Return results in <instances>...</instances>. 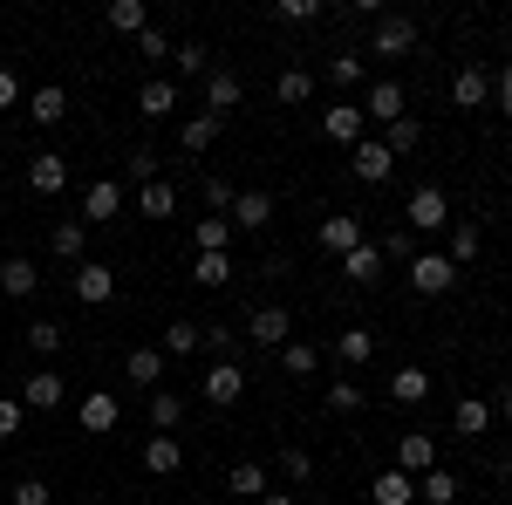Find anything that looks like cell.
Listing matches in <instances>:
<instances>
[{
	"instance_id": "cell-9",
	"label": "cell",
	"mask_w": 512,
	"mask_h": 505,
	"mask_svg": "<svg viewBox=\"0 0 512 505\" xmlns=\"http://www.w3.org/2000/svg\"><path fill=\"white\" fill-rule=\"evenodd\" d=\"M28 185H35L41 198L69 192V157H55V151H41V157H28Z\"/></svg>"
},
{
	"instance_id": "cell-4",
	"label": "cell",
	"mask_w": 512,
	"mask_h": 505,
	"mask_svg": "<svg viewBox=\"0 0 512 505\" xmlns=\"http://www.w3.org/2000/svg\"><path fill=\"white\" fill-rule=\"evenodd\" d=\"M410 287H417V294H451V287H458V267H451L444 253H417V260H410Z\"/></svg>"
},
{
	"instance_id": "cell-38",
	"label": "cell",
	"mask_w": 512,
	"mask_h": 505,
	"mask_svg": "<svg viewBox=\"0 0 512 505\" xmlns=\"http://www.w3.org/2000/svg\"><path fill=\"white\" fill-rule=\"evenodd\" d=\"M335 355H342V362H369V355H376V335H369V328H342V335H335Z\"/></svg>"
},
{
	"instance_id": "cell-46",
	"label": "cell",
	"mask_w": 512,
	"mask_h": 505,
	"mask_svg": "<svg viewBox=\"0 0 512 505\" xmlns=\"http://www.w3.org/2000/svg\"><path fill=\"white\" fill-rule=\"evenodd\" d=\"M123 171H130L137 185H151V178H158V151H144V144H137V151L123 157Z\"/></svg>"
},
{
	"instance_id": "cell-34",
	"label": "cell",
	"mask_w": 512,
	"mask_h": 505,
	"mask_svg": "<svg viewBox=\"0 0 512 505\" xmlns=\"http://www.w3.org/2000/svg\"><path fill=\"white\" fill-rule=\"evenodd\" d=\"M192 280H198V287H226V280H233V253H198Z\"/></svg>"
},
{
	"instance_id": "cell-36",
	"label": "cell",
	"mask_w": 512,
	"mask_h": 505,
	"mask_svg": "<svg viewBox=\"0 0 512 505\" xmlns=\"http://www.w3.org/2000/svg\"><path fill=\"white\" fill-rule=\"evenodd\" d=\"M383 144H390V157H410L417 151V144H424V123L410 117V110H403V117L390 123V137H383Z\"/></svg>"
},
{
	"instance_id": "cell-31",
	"label": "cell",
	"mask_w": 512,
	"mask_h": 505,
	"mask_svg": "<svg viewBox=\"0 0 512 505\" xmlns=\"http://www.w3.org/2000/svg\"><path fill=\"white\" fill-rule=\"evenodd\" d=\"M48 246H55V260H82V246H89V226H82V219H62V226L48 233Z\"/></svg>"
},
{
	"instance_id": "cell-52",
	"label": "cell",
	"mask_w": 512,
	"mask_h": 505,
	"mask_svg": "<svg viewBox=\"0 0 512 505\" xmlns=\"http://www.w3.org/2000/svg\"><path fill=\"white\" fill-rule=\"evenodd\" d=\"M21 417H28V410H21V396H0V437H14Z\"/></svg>"
},
{
	"instance_id": "cell-43",
	"label": "cell",
	"mask_w": 512,
	"mask_h": 505,
	"mask_svg": "<svg viewBox=\"0 0 512 505\" xmlns=\"http://www.w3.org/2000/svg\"><path fill=\"white\" fill-rule=\"evenodd\" d=\"M28 349L35 355H62V321H28Z\"/></svg>"
},
{
	"instance_id": "cell-27",
	"label": "cell",
	"mask_w": 512,
	"mask_h": 505,
	"mask_svg": "<svg viewBox=\"0 0 512 505\" xmlns=\"http://www.w3.org/2000/svg\"><path fill=\"white\" fill-rule=\"evenodd\" d=\"M137 110H144V117H171V110H178V82H144V89H137Z\"/></svg>"
},
{
	"instance_id": "cell-51",
	"label": "cell",
	"mask_w": 512,
	"mask_h": 505,
	"mask_svg": "<svg viewBox=\"0 0 512 505\" xmlns=\"http://www.w3.org/2000/svg\"><path fill=\"white\" fill-rule=\"evenodd\" d=\"M274 14H280V21H315L321 0H274Z\"/></svg>"
},
{
	"instance_id": "cell-18",
	"label": "cell",
	"mask_w": 512,
	"mask_h": 505,
	"mask_svg": "<svg viewBox=\"0 0 512 505\" xmlns=\"http://www.w3.org/2000/svg\"><path fill=\"white\" fill-rule=\"evenodd\" d=\"M62 403V376L55 369H35L28 383H21V410H55Z\"/></svg>"
},
{
	"instance_id": "cell-1",
	"label": "cell",
	"mask_w": 512,
	"mask_h": 505,
	"mask_svg": "<svg viewBox=\"0 0 512 505\" xmlns=\"http://www.w3.org/2000/svg\"><path fill=\"white\" fill-rule=\"evenodd\" d=\"M239 335H246L253 349H267V355H274V349H287V342H294V314H287V308H253Z\"/></svg>"
},
{
	"instance_id": "cell-25",
	"label": "cell",
	"mask_w": 512,
	"mask_h": 505,
	"mask_svg": "<svg viewBox=\"0 0 512 505\" xmlns=\"http://www.w3.org/2000/svg\"><path fill=\"white\" fill-rule=\"evenodd\" d=\"M123 376H130V383H144V389H158L164 383V349H130Z\"/></svg>"
},
{
	"instance_id": "cell-55",
	"label": "cell",
	"mask_w": 512,
	"mask_h": 505,
	"mask_svg": "<svg viewBox=\"0 0 512 505\" xmlns=\"http://www.w3.org/2000/svg\"><path fill=\"white\" fill-rule=\"evenodd\" d=\"M137 55H151V62H164L171 48H164V35H158V28H144V35H137Z\"/></svg>"
},
{
	"instance_id": "cell-7",
	"label": "cell",
	"mask_w": 512,
	"mask_h": 505,
	"mask_svg": "<svg viewBox=\"0 0 512 505\" xmlns=\"http://www.w3.org/2000/svg\"><path fill=\"white\" fill-rule=\"evenodd\" d=\"M410 48H417V21H410V14H383L369 55H410Z\"/></svg>"
},
{
	"instance_id": "cell-59",
	"label": "cell",
	"mask_w": 512,
	"mask_h": 505,
	"mask_svg": "<svg viewBox=\"0 0 512 505\" xmlns=\"http://www.w3.org/2000/svg\"><path fill=\"white\" fill-rule=\"evenodd\" d=\"M499 410H506V424H512V389H506V396H499Z\"/></svg>"
},
{
	"instance_id": "cell-17",
	"label": "cell",
	"mask_w": 512,
	"mask_h": 505,
	"mask_svg": "<svg viewBox=\"0 0 512 505\" xmlns=\"http://www.w3.org/2000/svg\"><path fill=\"white\" fill-rule=\"evenodd\" d=\"M369 499H376V505H410V499H417V478H410V471H376V485H369Z\"/></svg>"
},
{
	"instance_id": "cell-35",
	"label": "cell",
	"mask_w": 512,
	"mask_h": 505,
	"mask_svg": "<svg viewBox=\"0 0 512 505\" xmlns=\"http://www.w3.org/2000/svg\"><path fill=\"white\" fill-rule=\"evenodd\" d=\"M151 424L171 437V430L185 424V396H171V389H151Z\"/></svg>"
},
{
	"instance_id": "cell-44",
	"label": "cell",
	"mask_w": 512,
	"mask_h": 505,
	"mask_svg": "<svg viewBox=\"0 0 512 505\" xmlns=\"http://www.w3.org/2000/svg\"><path fill=\"white\" fill-rule=\"evenodd\" d=\"M478 260V226H451V267Z\"/></svg>"
},
{
	"instance_id": "cell-26",
	"label": "cell",
	"mask_w": 512,
	"mask_h": 505,
	"mask_svg": "<svg viewBox=\"0 0 512 505\" xmlns=\"http://www.w3.org/2000/svg\"><path fill=\"white\" fill-rule=\"evenodd\" d=\"M451 430H458V437H485V430H492V403H478V396H465V403L451 410Z\"/></svg>"
},
{
	"instance_id": "cell-32",
	"label": "cell",
	"mask_w": 512,
	"mask_h": 505,
	"mask_svg": "<svg viewBox=\"0 0 512 505\" xmlns=\"http://www.w3.org/2000/svg\"><path fill=\"white\" fill-rule=\"evenodd\" d=\"M35 287H41L35 260H7V267H0V294H14V301H21V294H35Z\"/></svg>"
},
{
	"instance_id": "cell-47",
	"label": "cell",
	"mask_w": 512,
	"mask_h": 505,
	"mask_svg": "<svg viewBox=\"0 0 512 505\" xmlns=\"http://www.w3.org/2000/svg\"><path fill=\"white\" fill-rule=\"evenodd\" d=\"M233 185H226V178H205V205H212V219H226V212H233Z\"/></svg>"
},
{
	"instance_id": "cell-6",
	"label": "cell",
	"mask_w": 512,
	"mask_h": 505,
	"mask_svg": "<svg viewBox=\"0 0 512 505\" xmlns=\"http://www.w3.org/2000/svg\"><path fill=\"white\" fill-rule=\"evenodd\" d=\"M349 171L362 178V185H390V171H396L390 144H369V137H362V144L349 151Z\"/></svg>"
},
{
	"instance_id": "cell-11",
	"label": "cell",
	"mask_w": 512,
	"mask_h": 505,
	"mask_svg": "<svg viewBox=\"0 0 512 505\" xmlns=\"http://www.w3.org/2000/svg\"><path fill=\"white\" fill-rule=\"evenodd\" d=\"M239 96H246V82H239L233 69H212V76H205V110H212V117L239 110Z\"/></svg>"
},
{
	"instance_id": "cell-57",
	"label": "cell",
	"mask_w": 512,
	"mask_h": 505,
	"mask_svg": "<svg viewBox=\"0 0 512 505\" xmlns=\"http://www.w3.org/2000/svg\"><path fill=\"white\" fill-rule=\"evenodd\" d=\"M492 89H499V117H512V69L499 82H492Z\"/></svg>"
},
{
	"instance_id": "cell-10",
	"label": "cell",
	"mask_w": 512,
	"mask_h": 505,
	"mask_svg": "<svg viewBox=\"0 0 512 505\" xmlns=\"http://www.w3.org/2000/svg\"><path fill=\"white\" fill-rule=\"evenodd\" d=\"M226 219H233V233H260V226H274V198L267 192H239Z\"/></svg>"
},
{
	"instance_id": "cell-14",
	"label": "cell",
	"mask_w": 512,
	"mask_h": 505,
	"mask_svg": "<svg viewBox=\"0 0 512 505\" xmlns=\"http://www.w3.org/2000/svg\"><path fill=\"white\" fill-rule=\"evenodd\" d=\"M451 103H458V110H485V103H492V76H485V69H458V76H451Z\"/></svg>"
},
{
	"instance_id": "cell-19",
	"label": "cell",
	"mask_w": 512,
	"mask_h": 505,
	"mask_svg": "<svg viewBox=\"0 0 512 505\" xmlns=\"http://www.w3.org/2000/svg\"><path fill=\"white\" fill-rule=\"evenodd\" d=\"M362 123H369L362 103H335V110H328V144H349L355 151V144H362Z\"/></svg>"
},
{
	"instance_id": "cell-42",
	"label": "cell",
	"mask_w": 512,
	"mask_h": 505,
	"mask_svg": "<svg viewBox=\"0 0 512 505\" xmlns=\"http://www.w3.org/2000/svg\"><path fill=\"white\" fill-rule=\"evenodd\" d=\"M315 342H287V349H280V369H287V376H315Z\"/></svg>"
},
{
	"instance_id": "cell-21",
	"label": "cell",
	"mask_w": 512,
	"mask_h": 505,
	"mask_svg": "<svg viewBox=\"0 0 512 505\" xmlns=\"http://www.w3.org/2000/svg\"><path fill=\"white\" fill-rule=\"evenodd\" d=\"M28 117H35L41 130H55V123L69 117V96H62V82H48V89H35V96H28Z\"/></svg>"
},
{
	"instance_id": "cell-50",
	"label": "cell",
	"mask_w": 512,
	"mask_h": 505,
	"mask_svg": "<svg viewBox=\"0 0 512 505\" xmlns=\"http://www.w3.org/2000/svg\"><path fill=\"white\" fill-rule=\"evenodd\" d=\"M328 76L342 82V89H355V82H362V55H335V62H328Z\"/></svg>"
},
{
	"instance_id": "cell-45",
	"label": "cell",
	"mask_w": 512,
	"mask_h": 505,
	"mask_svg": "<svg viewBox=\"0 0 512 505\" xmlns=\"http://www.w3.org/2000/svg\"><path fill=\"white\" fill-rule=\"evenodd\" d=\"M362 403H369V396H362L355 383H328V410H342V417H355Z\"/></svg>"
},
{
	"instance_id": "cell-33",
	"label": "cell",
	"mask_w": 512,
	"mask_h": 505,
	"mask_svg": "<svg viewBox=\"0 0 512 505\" xmlns=\"http://www.w3.org/2000/svg\"><path fill=\"white\" fill-rule=\"evenodd\" d=\"M192 246H198V253H226V246H233V219H198Z\"/></svg>"
},
{
	"instance_id": "cell-39",
	"label": "cell",
	"mask_w": 512,
	"mask_h": 505,
	"mask_svg": "<svg viewBox=\"0 0 512 505\" xmlns=\"http://www.w3.org/2000/svg\"><path fill=\"white\" fill-rule=\"evenodd\" d=\"M110 28L117 35H144L151 21H144V0H110Z\"/></svg>"
},
{
	"instance_id": "cell-23",
	"label": "cell",
	"mask_w": 512,
	"mask_h": 505,
	"mask_svg": "<svg viewBox=\"0 0 512 505\" xmlns=\"http://www.w3.org/2000/svg\"><path fill=\"white\" fill-rule=\"evenodd\" d=\"M390 396H396V403H424V396H431V369L403 362V369L390 376Z\"/></svg>"
},
{
	"instance_id": "cell-40",
	"label": "cell",
	"mask_w": 512,
	"mask_h": 505,
	"mask_svg": "<svg viewBox=\"0 0 512 505\" xmlns=\"http://www.w3.org/2000/svg\"><path fill=\"white\" fill-rule=\"evenodd\" d=\"M171 62H178V76H212V48H205V41H185V48H171Z\"/></svg>"
},
{
	"instance_id": "cell-3",
	"label": "cell",
	"mask_w": 512,
	"mask_h": 505,
	"mask_svg": "<svg viewBox=\"0 0 512 505\" xmlns=\"http://www.w3.org/2000/svg\"><path fill=\"white\" fill-rule=\"evenodd\" d=\"M198 396H205V403H219V410H233L239 396H246V369H239V362H212V369H205V383H198Z\"/></svg>"
},
{
	"instance_id": "cell-24",
	"label": "cell",
	"mask_w": 512,
	"mask_h": 505,
	"mask_svg": "<svg viewBox=\"0 0 512 505\" xmlns=\"http://www.w3.org/2000/svg\"><path fill=\"white\" fill-rule=\"evenodd\" d=\"M226 492H233V499H267V471L253 465V458H239V465L226 471Z\"/></svg>"
},
{
	"instance_id": "cell-12",
	"label": "cell",
	"mask_w": 512,
	"mask_h": 505,
	"mask_svg": "<svg viewBox=\"0 0 512 505\" xmlns=\"http://www.w3.org/2000/svg\"><path fill=\"white\" fill-rule=\"evenodd\" d=\"M362 117H376V123H396L403 117V82H369V96H362Z\"/></svg>"
},
{
	"instance_id": "cell-28",
	"label": "cell",
	"mask_w": 512,
	"mask_h": 505,
	"mask_svg": "<svg viewBox=\"0 0 512 505\" xmlns=\"http://www.w3.org/2000/svg\"><path fill=\"white\" fill-rule=\"evenodd\" d=\"M205 349V321H171L164 328V355H198Z\"/></svg>"
},
{
	"instance_id": "cell-48",
	"label": "cell",
	"mask_w": 512,
	"mask_h": 505,
	"mask_svg": "<svg viewBox=\"0 0 512 505\" xmlns=\"http://www.w3.org/2000/svg\"><path fill=\"white\" fill-rule=\"evenodd\" d=\"M205 349L219 355V362H233V349H239V328H205Z\"/></svg>"
},
{
	"instance_id": "cell-53",
	"label": "cell",
	"mask_w": 512,
	"mask_h": 505,
	"mask_svg": "<svg viewBox=\"0 0 512 505\" xmlns=\"http://www.w3.org/2000/svg\"><path fill=\"white\" fill-rule=\"evenodd\" d=\"M14 505H48V485H41V478H21V485H14Z\"/></svg>"
},
{
	"instance_id": "cell-60",
	"label": "cell",
	"mask_w": 512,
	"mask_h": 505,
	"mask_svg": "<svg viewBox=\"0 0 512 505\" xmlns=\"http://www.w3.org/2000/svg\"><path fill=\"white\" fill-rule=\"evenodd\" d=\"M82 505H103V499H82Z\"/></svg>"
},
{
	"instance_id": "cell-22",
	"label": "cell",
	"mask_w": 512,
	"mask_h": 505,
	"mask_svg": "<svg viewBox=\"0 0 512 505\" xmlns=\"http://www.w3.org/2000/svg\"><path fill=\"white\" fill-rule=\"evenodd\" d=\"M342 273H349L355 287H369V280L383 273V246H376V239H362L355 253H342Z\"/></svg>"
},
{
	"instance_id": "cell-56",
	"label": "cell",
	"mask_w": 512,
	"mask_h": 505,
	"mask_svg": "<svg viewBox=\"0 0 512 505\" xmlns=\"http://www.w3.org/2000/svg\"><path fill=\"white\" fill-rule=\"evenodd\" d=\"M21 103V82H14V69H0V110H14Z\"/></svg>"
},
{
	"instance_id": "cell-5",
	"label": "cell",
	"mask_w": 512,
	"mask_h": 505,
	"mask_svg": "<svg viewBox=\"0 0 512 505\" xmlns=\"http://www.w3.org/2000/svg\"><path fill=\"white\" fill-rule=\"evenodd\" d=\"M117 212H123V185L117 178H96V185L82 192V226H110Z\"/></svg>"
},
{
	"instance_id": "cell-20",
	"label": "cell",
	"mask_w": 512,
	"mask_h": 505,
	"mask_svg": "<svg viewBox=\"0 0 512 505\" xmlns=\"http://www.w3.org/2000/svg\"><path fill=\"white\" fill-rule=\"evenodd\" d=\"M144 471H158V478H171V471H185V444L158 430V437L144 444Z\"/></svg>"
},
{
	"instance_id": "cell-29",
	"label": "cell",
	"mask_w": 512,
	"mask_h": 505,
	"mask_svg": "<svg viewBox=\"0 0 512 505\" xmlns=\"http://www.w3.org/2000/svg\"><path fill=\"white\" fill-rule=\"evenodd\" d=\"M417 499H424V505H458V478H451L444 465L424 471V478H417Z\"/></svg>"
},
{
	"instance_id": "cell-16",
	"label": "cell",
	"mask_w": 512,
	"mask_h": 505,
	"mask_svg": "<svg viewBox=\"0 0 512 505\" xmlns=\"http://www.w3.org/2000/svg\"><path fill=\"white\" fill-rule=\"evenodd\" d=\"M117 396H110V389H89V396H82V430H89V437H103V430H117Z\"/></svg>"
},
{
	"instance_id": "cell-37",
	"label": "cell",
	"mask_w": 512,
	"mask_h": 505,
	"mask_svg": "<svg viewBox=\"0 0 512 505\" xmlns=\"http://www.w3.org/2000/svg\"><path fill=\"white\" fill-rule=\"evenodd\" d=\"M219 123H226V117H212V110H205V117H192V123H185V130H178V144H185V151H212V137H219Z\"/></svg>"
},
{
	"instance_id": "cell-2",
	"label": "cell",
	"mask_w": 512,
	"mask_h": 505,
	"mask_svg": "<svg viewBox=\"0 0 512 505\" xmlns=\"http://www.w3.org/2000/svg\"><path fill=\"white\" fill-rule=\"evenodd\" d=\"M403 226H410V233H444V226H451L444 192H437V185H417V192H410V205H403Z\"/></svg>"
},
{
	"instance_id": "cell-13",
	"label": "cell",
	"mask_w": 512,
	"mask_h": 505,
	"mask_svg": "<svg viewBox=\"0 0 512 505\" xmlns=\"http://www.w3.org/2000/svg\"><path fill=\"white\" fill-rule=\"evenodd\" d=\"M110 294H117V273H110V267H96V260H82V267H76V301L103 308Z\"/></svg>"
},
{
	"instance_id": "cell-30",
	"label": "cell",
	"mask_w": 512,
	"mask_h": 505,
	"mask_svg": "<svg viewBox=\"0 0 512 505\" xmlns=\"http://www.w3.org/2000/svg\"><path fill=\"white\" fill-rule=\"evenodd\" d=\"M137 212H144V219H171V212H178V192H171L164 178H151V185L137 192Z\"/></svg>"
},
{
	"instance_id": "cell-58",
	"label": "cell",
	"mask_w": 512,
	"mask_h": 505,
	"mask_svg": "<svg viewBox=\"0 0 512 505\" xmlns=\"http://www.w3.org/2000/svg\"><path fill=\"white\" fill-rule=\"evenodd\" d=\"M253 505H294V492H267V499H253Z\"/></svg>"
},
{
	"instance_id": "cell-15",
	"label": "cell",
	"mask_w": 512,
	"mask_h": 505,
	"mask_svg": "<svg viewBox=\"0 0 512 505\" xmlns=\"http://www.w3.org/2000/svg\"><path fill=\"white\" fill-rule=\"evenodd\" d=\"M321 246H328V253H355V246H362V219H355V212H328V219H321Z\"/></svg>"
},
{
	"instance_id": "cell-49",
	"label": "cell",
	"mask_w": 512,
	"mask_h": 505,
	"mask_svg": "<svg viewBox=\"0 0 512 505\" xmlns=\"http://www.w3.org/2000/svg\"><path fill=\"white\" fill-rule=\"evenodd\" d=\"M383 260H403V267L417 260V246H410V226H403V233H383Z\"/></svg>"
},
{
	"instance_id": "cell-8",
	"label": "cell",
	"mask_w": 512,
	"mask_h": 505,
	"mask_svg": "<svg viewBox=\"0 0 512 505\" xmlns=\"http://www.w3.org/2000/svg\"><path fill=\"white\" fill-rule=\"evenodd\" d=\"M396 471H410V478L437 471V444L424 437V430H403V437H396Z\"/></svg>"
},
{
	"instance_id": "cell-54",
	"label": "cell",
	"mask_w": 512,
	"mask_h": 505,
	"mask_svg": "<svg viewBox=\"0 0 512 505\" xmlns=\"http://www.w3.org/2000/svg\"><path fill=\"white\" fill-rule=\"evenodd\" d=\"M280 471H287V478H294V485H301V478H308V471H315V458H308V451H287V458H280Z\"/></svg>"
},
{
	"instance_id": "cell-41",
	"label": "cell",
	"mask_w": 512,
	"mask_h": 505,
	"mask_svg": "<svg viewBox=\"0 0 512 505\" xmlns=\"http://www.w3.org/2000/svg\"><path fill=\"white\" fill-rule=\"evenodd\" d=\"M274 96H280V103H308V96H315V76H308V69H280Z\"/></svg>"
}]
</instances>
